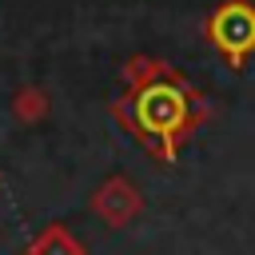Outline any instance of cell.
I'll return each mask as SVG.
<instances>
[{"label":"cell","instance_id":"obj_1","mask_svg":"<svg viewBox=\"0 0 255 255\" xmlns=\"http://www.w3.org/2000/svg\"><path fill=\"white\" fill-rule=\"evenodd\" d=\"M116 116L151 155L175 159L179 143L207 116V104L175 68L159 60H143L131 64V80L128 92L116 100Z\"/></svg>","mask_w":255,"mask_h":255},{"label":"cell","instance_id":"obj_2","mask_svg":"<svg viewBox=\"0 0 255 255\" xmlns=\"http://www.w3.org/2000/svg\"><path fill=\"white\" fill-rule=\"evenodd\" d=\"M203 32L223 52V60L239 68L255 52V4L251 0H223V4H215V12L207 16Z\"/></svg>","mask_w":255,"mask_h":255},{"label":"cell","instance_id":"obj_3","mask_svg":"<svg viewBox=\"0 0 255 255\" xmlns=\"http://www.w3.org/2000/svg\"><path fill=\"white\" fill-rule=\"evenodd\" d=\"M135 207H139V199H135L131 183H124V179H112V183L100 187V195H96V211H100L108 223H128V219L135 215Z\"/></svg>","mask_w":255,"mask_h":255},{"label":"cell","instance_id":"obj_4","mask_svg":"<svg viewBox=\"0 0 255 255\" xmlns=\"http://www.w3.org/2000/svg\"><path fill=\"white\" fill-rule=\"evenodd\" d=\"M32 255H84L80 243L64 231V227H48L36 243H32Z\"/></svg>","mask_w":255,"mask_h":255}]
</instances>
